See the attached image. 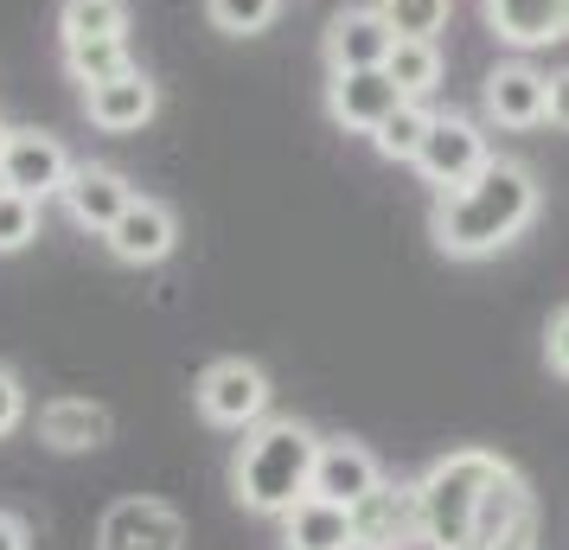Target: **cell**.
I'll return each mask as SVG.
<instances>
[{
  "label": "cell",
  "mask_w": 569,
  "mask_h": 550,
  "mask_svg": "<svg viewBox=\"0 0 569 550\" xmlns=\"http://www.w3.org/2000/svg\"><path fill=\"white\" fill-rule=\"evenodd\" d=\"M378 480H385V468H378V454H371V448H359V442H320L308 493L333 499V506H359Z\"/></svg>",
  "instance_id": "cell-16"
},
{
  "label": "cell",
  "mask_w": 569,
  "mask_h": 550,
  "mask_svg": "<svg viewBox=\"0 0 569 550\" xmlns=\"http://www.w3.org/2000/svg\"><path fill=\"white\" fill-rule=\"evenodd\" d=\"M282 544L288 550H359V531H352V506H333V499H295L282 512Z\"/></svg>",
  "instance_id": "cell-17"
},
{
  "label": "cell",
  "mask_w": 569,
  "mask_h": 550,
  "mask_svg": "<svg viewBox=\"0 0 569 550\" xmlns=\"http://www.w3.org/2000/svg\"><path fill=\"white\" fill-rule=\"evenodd\" d=\"M71 180V154H64V141L46 129H13L7 134V154H0V186H13V192H27V199H58Z\"/></svg>",
  "instance_id": "cell-6"
},
{
  "label": "cell",
  "mask_w": 569,
  "mask_h": 550,
  "mask_svg": "<svg viewBox=\"0 0 569 550\" xmlns=\"http://www.w3.org/2000/svg\"><path fill=\"white\" fill-rule=\"evenodd\" d=\"M390 83L403 90V97H416V103H429V90L441 83V46L436 39H397L385 58Z\"/></svg>",
  "instance_id": "cell-21"
},
{
  "label": "cell",
  "mask_w": 569,
  "mask_h": 550,
  "mask_svg": "<svg viewBox=\"0 0 569 550\" xmlns=\"http://www.w3.org/2000/svg\"><path fill=\"white\" fill-rule=\"evenodd\" d=\"M32 237H39V199L13 192V186H0V257L27 250Z\"/></svg>",
  "instance_id": "cell-26"
},
{
  "label": "cell",
  "mask_w": 569,
  "mask_h": 550,
  "mask_svg": "<svg viewBox=\"0 0 569 550\" xmlns=\"http://www.w3.org/2000/svg\"><path fill=\"white\" fill-rule=\"evenodd\" d=\"M543 122L557 134H569V71H550V109H543Z\"/></svg>",
  "instance_id": "cell-29"
},
{
  "label": "cell",
  "mask_w": 569,
  "mask_h": 550,
  "mask_svg": "<svg viewBox=\"0 0 569 550\" xmlns=\"http://www.w3.org/2000/svg\"><path fill=\"white\" fill-rule=\"evenodd\" d=\"M487 160H492L487 129H480L473 116H455V109H448V116H436V122H429V134H422V154H416L410 167L436 186V192H448V186H467L480 167H487Z\"/></svg>",
  "instance_id": "cell-5"
},
{
  "label": "cell",
  "mask_w": 569,
  "mask_h": 550,
  "mask_svg": "<svg viewBox=\"0 0 569 550\" xmlns=\"http://www.w3.org/2000/svg\"><path fill=\"white\" fill-rule=\"evenodd\" d=\"M276 13H282V0H206V20L218 32H231V39H257V32L276 27Z\"/></svg>",
  "instance_id": "cell-25"
},
{
  "label": "cell",
  "mask_w": 569,
  "mask_h": 550,
  "mask_svg": "<svg viewBox=\"0 0 569 550\" xmlns=\"http://www.w3.org/2000/svg\"><path fill=\"white\" fill-rule=\"evenodd\" d=\"M313 454H320V436L295 417H262L257 429H243V448L231 461L237 506H250L262 519H282L295 499H308Z\"/></svg>",
  "instance_id": "cell-2"
},
{
  "label": "cell",
  "mask_w": 569,
  "mask_h": 550,
  "mask_svg": "<svg viewBox=\"0 0 569 550\" xmlns=\"http://www.w3.org/2000/svg\"><path fill=\"white\" fill-rule=\"evenodd\" d=\"M480 13H487L492 39L512 52H538L563 39V0H480Z\"/></svg>",
  "instance_id": "cell-15"
},
{
  "label": "cell",
  "mask_w": 569,
  "mask_h": 550,
  "mask_svg": "<svg viewBox=\"0 0 569 550\" xmlns=\"http://www.w3.org/2000/svg\"><path fill=\"white\" fill-rule=\"evenodd\" d=\"M563 39H569V0H563Z\"/></svg>",
  "instance_id": "cell-33"
},
{
  "label": "cell",
  "mask_w": 569,
  "mask_h": 550,
  "mask_svg": "<svg viewBox=\"0 0 569 550\" xmlns=\"http://www.w3.org/2000/svg\"><path fill=\"white\" fill-rule=\"evenodd\" d=\"M543 359H550V371H557V378H569V308L550 320V333H543Z\"/></svg>",
  "instance_id": "cell-28"
},
{
  "label": "cell",
  "mask_w": 569,
  "mask_h": 550,
  "mask_svg": "<svg viewBox=\"0 0 569 550\" xmlns=\"http://www.w3.org/2000/svg\"><path fill=\"white\" fill-rule=\"evenodd\" d=\"M154 109H160V83L148 78L141 64H129V71H116V78H103V83L83 90V116H90V129H103V134L148 129Z\"/></svg>",
  "instance_id": "cell-10"
},
{
  "label": "cell",
  "mask_w": 569,
  "mask_h": 550,
  "mask_svg": "<svg viewBox=\"0 0 569 550\" xmlns=\"http://www.w3.org/2000/svg\"><path fill=\"white\" fill-rule=\"evenodd\" d=\"M531 218H538V180H531V167L492 154L467 186H448L436 199L429 237H436L441 257L480 262V257H499L506 243H518Z\"/></svg>",
  "instance_id": "cell-1"
},
{
  "label": "cell",
  "mask_w": 569,
  "mask_h": 550,
  "mask_svg": "<svg viewBox=\"0 0 569 550\" xmlns=\"http://www.w3.org/2000/svg\"><path fill=\"white\" fill-rule=\"evenodd\" d=\"M543 109H550V78L525 58H506L492 64L487 83H480V116L492 129H538Z\"/></svg>",
  "instance_id": "cell-7"
},
{
  "label": "cell",
  "mask_w": 569,
  "mask_h": 550,
  "mask_svg": "<svg viewBox=\"0 0 569 550\" xmlns=\"http://www.w3.org/2000/svg\"><path fill=\"white\" fill-rule=\"evenodd\" d=\"M390 46H397V32L385 27L378 0L371 7H339L333 20H327V39H320L327 71H371V64L390 58Z\"/></svg>",
  "instance_id": "cell-13"
},
{
  "label": "cell",
  "mask_w": 569,
  "mask_h": 550,
  "mask_svg": "<svg viewBox=\"0 0 569 550\" xmlns=\"http://www.w3.org/2000/svg\"><path fill=\"white\" fill-rule=\"evenodd\" d=\"M58 199H64V211H71V224H78V231L103 237L109 224L129 211L134 186L122 180L116 167H97V160H90V167H71V180H64V192H58Z\"/></svg>",
  "instance_id": "cell-14"
},
{
  "label": "cell",
  "mask_w": 569,
  "mask_h": 550,
  "mask_svg": "<svg viewBox=\"0 0 569 550\" xmlns=\"http://www.w3.org/2000/svg\"><path fill=\"white\" fill-rule=\"evenodd\" d=\"M83 39H129V0H64L58 46H83Z\"/></svg>",
  "instance_id": "cell-20"
},
{
  "label": "cell",
  "mask_w": 569,
  "mask_h": 550,
  "mask_svg": "<svg viewBox=\"0 0 569 550\" xmlns=\"http://www.w3.org/2000/svg\"><path fill=\"white\" fill-rule=\"evenodd\" d=\"M20 422H27V384L0 366V436H13Z\"/></svg>",
  "instance_id": "cell-27"
},
{
  "label": "cell",
  "mask_w": 569,
  "mask_h": 550,
  "mask_svg": "<svg viewBox=\"0 0 569 550\" xmlns=\"http://www.w3.org/2000/svg\"><path fill=\"white\" fill-rule=\"evenodd\" d=\"M7 134H13V122H7V116H0V154H7Z\"/></svg>",
  "instance_id": "cell-32"
},
{
  "label": "cell",
  "mask_w": 569,
  "mask_h": 550,
  "mask_svg": "<svg viewBox=\"0 0 569 550\" xmlns=\"http://www.w3.org/2000/svg\"><path fill=\"white\" fill-rule=\"evenodd\" d=\"M0 550H27V524L13 512H0Z\"/></svg>",
  "instance_id": "cell-30"
},
{
  "label": "cell",
  "mask_w": 569,
  "mask_h": 550,
  "mask_svg": "<svg viewBox=\"0 0 569 550\" xmlns=\"http://www.w3.org/2000/svg\"><path fill=\"white\" fill-rule=\"evenodd\" d=\"M352 531H359V550H410V544H422V493H416V487L378 480V487L352 506Z\"/></svg>",
  "instance_id": "cell-8"
},
{
  "label": "cell",
  "mask_w": 569,
  "mask_h": 550,
  "mask_svg": "<svg viewBox=\"0 0 569 550\" xmlns=\"http://www.w3.org/2000/svg\"><path fill=\"white\" fill-rule=\"evenodd\" d=\"M269 371L257 359H218L199 378V417L218 422V429H257L269 417Z\"/></svg>",
  "instance_id": "cell-4"
},
{
  "label": "cell",
  "mask_w": 569,
  "mask_h": 550,
  "mask_svg": "<svg viewBox=\"0 0 569 550\" xmlns=\"http://www.w3.org/2000/svg\"><path fill=\"white\" fill-rule=\"evenodd\" d=\"M429 122H436V109L416 103V97H403V103H397L385 122H378L371 148H378L385 160H397V167H410V160L422 154V134H429Z\"/></svg>",
  "instance_id": "cell-22"
},
{
  "label": "cell",
  "mask_w": 569,
  "mask_h": 550,
  "mask_svg": "<svg viewBox=\"0 0 569 550\" xmlns=\"http://www.w3.org/2000/svg\"><path fill=\"white\" fill-rule=\"evenodd\" d=\"M103 243H109V257H116V262L154 269V262L173 257V243H180V224H173V211L160 206V199H141V192H134L129 211H122V218H116V224L103 231Z\"/></svg>",
  "instance_id": "cell-12"
},
{
  "label": "cell",
  "mask_w": 569,
  "mask_h": 550,
  "mask_svg": "<svg viewBox=\"0 0 569 550\" xmlns=\"http://www.w3.org/2000/svg\"><path fill=\"white\" fill-rule=\"evenodd\" d=\"M58 52H64V71H71V83H83V90L134 64V58H129V39H83V46H58Z\"/></svg>",
  "instance_id": "cell-23"
},
{
  "label": "cell",
  "mask_w": 569,
  "mask_h": 550,
  "mask_svg": "<svg viewBox=\"0 0 569 550\" xmlns=\"http://www.w3.org/2000/svg\"><path fill=\"white\" fill-rule=\"evenodd\" d=\"M499 473H506V461L487 454V448L441 454L436 468L416 480V493H422V544L429 550H473V524H480L487 487Z\"/></svg>",
  "instance_id": "cell-3"
},
{
  "label": "cell",
  "mask_w": 569,
  "mask_h": 550,
  "mask_svg": "<svg viewBox=\"0 0 569 550\" xmlns=\"http://www.w3.org/2000/svg\"><path fill=\"white\" fill-rule=\"evenodd\" d=\"M397 103H403V90L390 83L385 64H371V71H327V116L346 134H378V122Z\"/></svg>",
  "instance_id": "cell-11"
},
{
  "label": "cell",
  "mask_w": 569,
  "mask_h": 550,
  "mask_svg": "<svg viewBox=\"0 0 569 550\" xmlns=\"http://www.w3.org/2000/svg\"><path fill=\"white\" fill-rule=\"evenodd\" d=\"M378 13L397 39H441L455 20V0H378Z\"/></svg>",
  "instance_id": "cell-24"
},
{
  "label": "cell",
  "mask_w": 569,
  "mask_h": 550,
  "mask_svg": "<svg viewBox=\"0 0 569 550\" xmlns=\"http://www.w3.org/2000/svg\"><path fill=\"white\" fill-rule=\"evenodd\" d=\"M531 538H538V524H525V531H512V538H499V544H487V550H538Z\"/></svg>",
  "instance_id": "cell-31"
},
{
  "label": "cell",
  "mask_w": 569,
  "mask_h": 550,
  "mask_svg": "<svg viewBox=\"0 0 569 550\" xmlns=\"http://www.w3.org/2000/svg\"><path fill=\"white\" fill-rule=\"evenodd\" d=\"M186 544V524L173 506L134 493V499H116L97 524V550H180Z\"/></svg>",
  "instance_id": "cell-9"
},
{
  "label": "cell",
  "mask_w": 569,
  "mask_h": 550,
  "mask_svg": "<svg viewBox=\"0 0 569 550\" xmlns=\"http://www.w3.org/2000/svg\"><path fill=\"white\" fill-rule=\"evenodd\" d=\"M116 436V417L90 397H52L39 410V442H52L58 454H83V448H103Z\"/></svg>",
  "instance_id": "cell-18"
},
{
  "label": "cell",
  "mask_w": 569,
  "mask_h": 550,
  "mask_svg": "<svg viewBox=\"0 0 569 550\" xmlns=\"http://www.w3.org/2000/svg\"><path fill=\"white\" fill-rule=\"evenodd\" d=\"M525 524H538V506H531V487L518 480V468H506L487 487V506H480V524H473V550L499 544V538H512Z\"/></svg>",
  "instance_id": "cell-19"
}]
</instances>
